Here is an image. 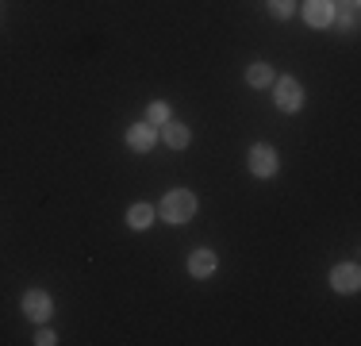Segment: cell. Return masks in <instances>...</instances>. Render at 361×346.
Masks as SVG:
<instances>
[{
    "label": "cell",
    "instance_id": "1",
    "mask_svg": "<svg viewBox=\"0 0 361 346\" xmlns=\"http://www.w3.org/2000/svg\"><path fill=\"white\" fill-rule=\"evenodd\" d=\"M158 215L166 223H188L196 215V196L188 193V189H173V193H166V201H161Z\"/></svg>",
    "mask_w": 361,
    "mask_h": 346
},
{
    "label": "cell",
    "instance_id": "2",
    "mask_svg": "<svg viewBox=\"0 0 361 346\" xmlns=\"http://www.w3.org/2000/svg\"><path fill=\"white\" fill-rule=\"evenodd\" d=\"M273 100H277L281 112H300L304 108V89H300L296 77H281V81H273Z\"/></svg>",
    "mask_w": 361,
    "mask_h": 346
},
{
    "label": "cell",
    "instance_id": "3",
    "mask_svg": "<svg viewBox=\"0 0 361 346\" xmlns=\"http://www.w3.org/2000/svg\"><path fill=\"white\" fill-rule=\"evenodd\" d=\"M277 150H273L269 143H257L254 150H250V173L254 177H273V173H277Z\"/></svg>",
    "mask_w": 361,
    "mask_h": 346
},
{
    "label": "cell",
    "instance_id": "4",
    "mask_svg": "<svg viewBox=\"0 0 361 346\" xmlns=\"http://www.w3.org/2000/svg\"><path fill=\"white\" fill-rule=\"evenodd\" d=\"M357 285H361V273H357L354 262H342V266H334V270H331V289L334 292H354Z\"/></svg>",
    "mask_w": 361,
    "mask_h": 346
},
{
    "label": "cell",
    "instance_id": "5",
    "mask_svg": "<svg viewBox=\"0 0 361 346\" xmlns=\"http://www.w3.org/2000/svg\"><path fill=\"white\" fill-rule=\"evenodd\" d=\"M23 311H27L35 323H47L50 319V297L42 289H31V292H23Z\"/></svg>",
    "mask_w": 361,
    "mask_h": 346
},
{
    "label": "cell",
    "instance_id": "6",
    "mask_svg": "<svg viewBox=\"0 0 361 346\" xmlns=\"http://www.w3.org/2000/svg\"><path fill=\"white\" fill-rule=\"evenodd\" d=\"M304 20L312 23V28H331V23H334V4H331V0H307Z\"/></svg>",
    "mask_w": 361,
    "mask_h": 346
},
{
    "label": "cell",
    "instance_id": "7",
    "mask_svg": "<svg viewBox=\"0 0 361 346\" xmlns=\"http://www.w3.org/2000/svg\"><path fill=\"white\" fill-rule=\"evenodd\" d=\"M161 143H166L169 150H185V146L192 143V131H188L185 124H173V119H169V124H161Z\"/></svg>",
    "mask_w": 361,
    "mask_h": 346
},
{
    "label": "cell",
    "instance_id": "8",
    "mask_svg": "<svg viewBox=\"0 0 361 346\" xmlns=\"http://www.w3.org/2000/svg\"><path fill=\"white\" fill-rule=\"evenodd\" d=\"M216 266H219L216 250H196V254L188 258V273H192V277H212V273H216Z\"/></svg>",
    "mask_w": 361,
    "mask_h": 346
},
{
    "label": "cell",
    "instance_id": "9",
    "mask_svg": "<svg viewBox=\"0 0 361 346\" xmlns=\"http://www.w3.org/2000/svg\"><path fill=\"white\" fill-rule=\"evenodd\" d=\"M127 146H131V150H139V154L154 150V127L150 124H135L131 131H127Z\"/></svg>",
    "mask_w": 361,
    "mask_h": 346
},
{
    "label": "cell",
    "instance_id": "10",
    "mask_svg": "<svg viewBox=\"0 0 361 346\" xmlns=\"http://www.w3.org/2000/svg\"><path fill=\"white\" fill-rule=\"evenodd\" d=\"M246 85H254V89H265V85H273V69L265 62H254L246 69Z\"/></svg>",
    "mask_w": 361,
    "mask_h": 346
},
{
    "label": "cell",
    "instance_id": "11",
    "mask_svg": "<svg viewBox=\"0 0 361 346\" xmlns=\"http://www.w3.org/2000/svg\"><path fill=\"white\" fill-rule=\"evenodd\" d=\"M127 223H131L135 231L150 227V223H154V208H150V204H135L131 212H127Z\"/></svg>",
    "mask_w": 361,
    "mask_h": 346
},
{
    "label": "cell",
    "instance_id": "12",
    "mask_svg": "<svg viewBox=\"0 0 361 346\" xmlns=\"http://www.w3.org/2000/svg\"><path fill=\"white\" fill-rule=\"evenodd\" d=\"M146 124H150V127H161V124H169V104L154 100L150 108H146Z\"/></svg>",
    "mask_w": 361,
    "mask_h": 346
},
{
    "label": "cell",
    "instance_id": "13",
    "mask_svg": "<svg viewBox=\"0 0 361 346\" xmlns=\"http://www.w3.org/2000/svg\"><path fill=\"white\" fill-rule=\"evenodd\" d=\"M292 8H296V0H269V12L277 16V20H288Z\"/></svg>",
    "mask_w": 361,
    "mask_h": 346
},
{
    "label": "cell",
    "instance_id": "14",
    "mask_svg": "<svg viewBox=\"0 0 361 346\" xmlns=\"http://www.w3.org/2000/svg\"><path fill=\"white\" fill-rule=\"evenodd\" d=\"M35 342H39V346H54V342H58V335H54V331H39V339H35Z\"/></svg>",
    "mask_w": 361,
    "mask_h": 346
},
{
    "label": "cell",
    "instance_id": "15",
    "mask_svg": "<svg viewBox=\"0 0 361 346\" xmlns=\"http://www.w3.org/2000/svg\"><path fill=\"white\" fill-rule=\"evenodd\" d=\"M342 28L354 31V28H357V12H346V16H342Z\"/></svg>",
    "mask_w": 361,
    "mask_h": 346
}]
</instances>
